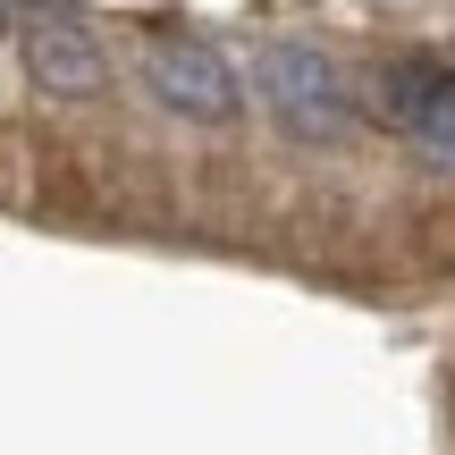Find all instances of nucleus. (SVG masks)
I'll use <instances>...</instances> for the list:
<instances>
[{"mask_svg": "<svg viewBox=\"0 0 455 455\" xmlns=\"http://www.w3.org/2000/svg\"><path fill=\"white\" fill-rule=\"evenodd\" d=\"M26 76L43 84V93H60V101L101 93V76H110V60H101V34L84 26V17H60V9L26 17Z\"/></svg>", "mask_w": 455, "mask_h": 455, "instance_id": "20e7f679", "label": "nucleus"}, {"mask_svg": "<svg viewBox=\"0 0 455 455\" xmlns=\"http://www.w3.org/2000/svg\"><path fill=\"white\" fill-rule=\"evenodd\" d=\"M253 93H261V110L287 135H304V144H338V135L355 127V93H346V76L312 43H270L253 60Z\"/></svg>", "mask_w": 455, "mask_h": 455, "instance_id": "f257e3e1", "label": "nucleus"}, {"mask_svg": "<svg viewBox=\"0 0 455 455\" xmlns=\"http://www.w3.org/2000/svg\"><path fill=\"white\" fill-rule=\"evenodd\" d=\"M144 76H152V93L178 118H195V127H228V118L244 110V84H236V68H228V51L186 43V34H169V43L144 51Z\"/></svg>", "mask_w": 455, "mask_h": 455, "instance_id": "f03ea898", "label": "nucleus"}, {"mask_svg": "<svg viewBox=\"0 0 455 455\" xmlns=\"http://www.w3.org/2000/svg\"><path fill=\"white\" fill-rule=\"evenodd\" d=\"M379 118L405 135L413 152L455 169V60H405L379 76Z\"/></svg>", "mask_w": 455, "mask_h": 455, "instance_id": "7ed1b4c3", "label": "nucleus"}, {"mask_svg": "<svg viewBox=\"0 0 455 455\" xmlns=\"http://www.w3.org/2000/svg\"><path fill=\"white\" fill-rule=\"evenodd\" d=\"M0 26H9V0H0Z\"/></svg>", "mask_w": 455, "mask_h": 455, "instance_id": "39448f33", "label": "nucleus"}]
</instances>
